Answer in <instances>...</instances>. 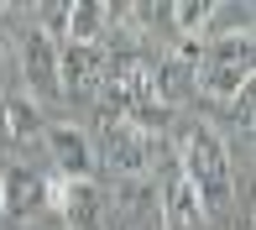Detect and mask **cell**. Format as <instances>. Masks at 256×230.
<instances>
[{
	"label": "cell",
	"instance_id": "7",
	"mask_svg": "<svg viewBox=\"0 0 256 230\" xmlns=\"http://www.w3.org/2000/svg\"><path fill=\"white\" fill-rule=\"evenodd\" d=\"M104 74V48L94 42H58V84L63 94H94Z\"/></svg>",
	"mask_w": 256,
	"mask_h": 230
},
{
	"label": "cell",
	"instance_id": "10",
	"mask_svg": "<svg viewBox=\"0 0 256 230\" xmlns=\"http://www.w3.org/2000/svg\"><path fill=\"white\" fill-rule=\"evenodd\" d=\"M42 131H48L42 105H32L26 94L6 100V136H10V142H42Z\"/></svg>",
	"mask_w": 256,
	"mask_h": 230
},
{
	"label": "cell",
	"instance_id": "6",
	"mask_svg": "<svg viewBox=\"0 0 256 230\" xmlns=\"http://www.w3.org/2000/svg\"><path fill=\"white\" fill-rule=\"evenodd\" d=\"M48 210V178L32 172L26 162H10L0 172V214L10 220H32V214Z\"/></svg>",
	"mask_w": 256,
	"mask_h": 230
},
{
	"label": "cell",
	"instance_id": "12",
	"mask_svg": "<svg viewBox=\"0 0 256 230\" xmlns=\"http://www.w3.org/2000/svg\"><path fill=\"white\" fill-rule=\"evenodd\" d=\"M0 142H10V136H6V100H0Z\"/></svg>",
	"mask_w": 256,
	"mask_h": 230
},
{
	"label": "cell",
	"instance_id": "11",
	"mask_svg": "<svg viewBox=\"0 0 256 230\" xmlns=\"http://www.w3.org/2000/svg\"><path fill=\"white\" fill-rule=\"evenodd\" d=\"M100 37H104V6H94V0L68 6V37L63 42H94L100 48Z\"/></svg>",
	"mask_w": 256,
	"mask_h": 230
},
{
	"label": "cell",
	"instance_id": "1",
	"mask_svg": "<svg viewBox=\"0 0 256 230\" xmlns=\"http://www.w3.org/2000/svg\"><path fill=\"white\" fill-rule=\"evenodd\" d=\"M178 172L188 178V188L199 194L204 214H225L236 199V172H230V146L209 120L183 131V152H178Z\"/></svg>",
	"mask_w": 256,
	"mask_h": 230
},
{
	"label": "cell",
	"instance_id": "9",
	"mask_svg": "<svg viewBox=\"0 0 256 230\" xmlns=\"http://www.w3.org/2000/svg\"><path fill=\"white\" fill-rule=\"evenodd\" d=\"M199 89L225 105L240 89H251V63H199Z\"/></svg>",
	"mask_w": 256,
	"mask_h": 230
},
{
	"label": "cell",
	"instance_id": "4",
	"mask_svg": "<svg viewBox=\"0 0 256 230\" xmlns=\"http://www.w3.org/2000/svg\"><path fill=\"white\" fill-rule=\"evenodd\" d=\"M48 204L63 214V230H110V220H104V194L94 183L52 178L48 183Z\"/></svg>",
	"mask_w": 256,
	"mask_h": 230
},
{
	"label": "cell",
	"instance_id": "8",
	"mask_svg": "<svg viewBox=\"0 0 256 230\" xmlns=\"http://www.w3.org/2000/svg\"><path fill=\"white\" fill-rule=\"evenodd\" d=\"M157 214H162V230H199L204 225V204H199V194L188 188L183 172H172L157 188Z\"/></svg>",
	"mask_w": 256,
	"mask_h": 230
},
{
	"label": "cell",
	"instance_id": "5",
	"mask_svg": "<svg viewBox=\"0 0 256 230\" xmlns=\"http://www.w3.org/2000/svg\"><path fill=\"white\" fill-rule=\"evenodd\" d=\"M42 146L52 152L58 162V178H74V183H94V142H89L78 126L68 120H48V131H42Z\"/></svg>",
	"mask_w": 256,
	"mask_h": 230
},
{
	"label": "cell",
	"instance_id": "3",
	"mask_svg": "<svg viewBox=\"0 0 256 230\" xmlns=\"http://www.w3.org/2000/svg\"><path fill=\"white\" fill-rule=\"evenodd\" d=\"M94 157H104V168L120 172V178H146V172H152V136L136 131L126 115H104Z\"/></svg>",
	"mask_w": 256,
	"mask_h": 230
},
{
	"label": "cell",
	"instance_id": "2",
	"mask_svg": "<svg viewBox=\"0 0 256 230\" xmlns=\"http://www.w3.org/2000/svg\"><path fill=\"white\" fill-rule=\"evenodd\" d=\"M16 68L26 78V100L32 105H58L63 84H58V42L42 26H26L16 42Z\"/></svg>",
	"mask_w": 256,
	"mask_h": 230
}]
</instances>
